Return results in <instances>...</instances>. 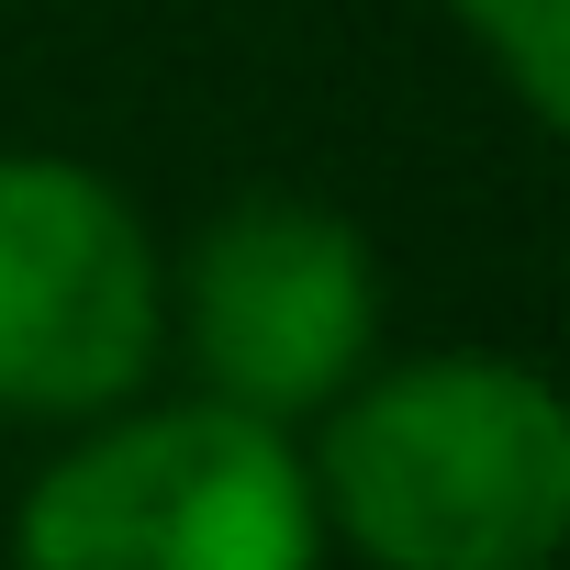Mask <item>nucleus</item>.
<instances>
[{"label": "nucleus", "instance_id": "obj_2", "mask_svg": "<svg viewBox=\"0 0 570 570\" xmlns=\"http://www.w3.org/2000/svg\"><path fill=\"white\" fill-rule=\"evenodd\" d=\"M303 436L179 403H112L57 436L12 503V570H325Z\"/></svg>", "mask_w": 570, "mask_h": 570}, {"label": "nucleus", "instance_id": "obj_4", "mask_svg": "<svg viewBox=\"0 0 570 570\" xmlns=\"http://www.w3.org/2000/svg\"><path fill=\"white\" fill-rule=\"evenodd\" d=\"M168 370V246L112 168L0 146V425H90Z\"/></svg>", "mask_w": 570, "mask_h": 570}, {"label": "nucleus", "instance_id": "obj_3", "mask_svg": "<svg viewBox=\"0 0 570 570\" xmlns=\"http://www.w3.org/2000/svg\"><path fill=\"white\" fill-rule=\"evenodd\" d=\"M168 358L202 403L303 436L381 358V246L314 190H235L168 246Z\"/></svg>", "mask_w": 570, "mask_h": 570}, {"label": "nucleus", "instance_id": "obj_5", "mask_svg": "<svg viewBox=\"0 0 570 570\" xmlns=\"http://www.w3.org/2000/svg\"><path fill=\"white\" fill-rule=\"evenodd\" d=\"M448 23L470 35V57L514 90V112L537 135L570 124V0H448Z\"/></svg>", "mask_w": 570, "mask_h": 570}, {"label": "nucleus", "instance_id": "obj_1", "mask_svg": "<svg viewBox=\"0 0 570 570\" xmlns=\"http://www.w3.org/2000/svg\"><path fill=\"white\" fill-rule=\"evenodd\" d=\"M303 470L358 570H548L570 537V403L492 347L370 358L303 425Z\"/></svg>", "mask_w": 570, "mask_h": 570}]
</instances>
